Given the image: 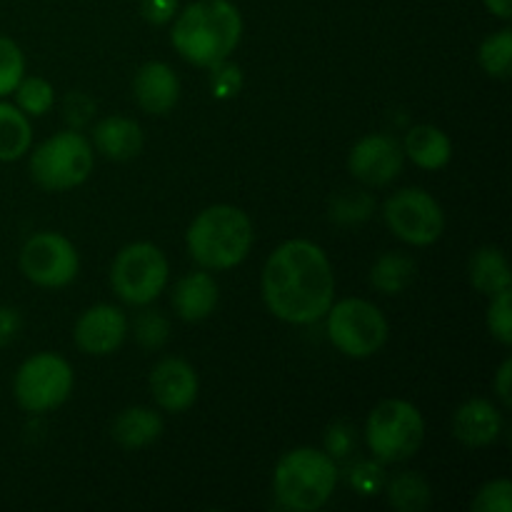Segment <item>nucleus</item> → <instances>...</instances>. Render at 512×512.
<instances>
[{
	"label": "nucleus",
	"mask_w": 512,
	"mask_h": 512,
	"mask_svg": "<svg viewBox=\"0 0 512 512\" xmlns=\"http://www.w3.org/2000/svg\"><path fill=\"white\" fill-rule=\"evenodd\" d=\"M333 295L335 278L328 255L310 240H288L265 263V305L285 323L308 325L325 318Z\"/></svg>",
	"instance_id": "nucleus-1"
},
{
	"label": "nucleus",
	"mask_w": 512,
	"mask_h": 512,
	"mask_svg": "<svg viewBox=\"0 0 512 512\" xmlns=\"http://www.w3.org/2000/svg\"><path fill=\"white\" fill-rule=\"evenodd\" d=\"M243 20L230 0H198L178 15L173 25V45L188 63L200 68L228 60L240 43Z\"/></svg>",
	"instance_id": "nucleus-2"
},
{
	"label": "nucleus",
	"mask_w": 512,
	"mask_h": 512,
	"mask_svg": "<svg viewBox=\"0 0 512 512\" xmlns=\"http://www.w3.org/2000/svg\"><path fill=\"white\" fill-rule=\"evenodd\" d=\"M253 245V223L233 205L203 210L188 228V250L208 270H228L243 263Z\"/></svg>",
	"instance_id": "nucleus-3"
},
{
	"label": "nucleus",
	"mask_w": 512,
	"mask_h": 512,
	"mask_svg": "<svg viewBox=\"0 0 512 512\" xmlns=\"http://www.w3.org/2000/svg\"><path fill=\"white\" fill-rule=\"evenodd\" d=\"M338 468L328 453L313 448L290 450L275 468V495L288 510H318L333 495Z\"/></svg>",
	"instance_id": "nucleus-4"
},
{
	"label": "nucleus",
	"mask_w": 512,
	"mask_h": 512,
	"mask_svg": "<svg viewBox=\"0 0 512 512\" xmlns=\"http://www.w3.org/2000/svg\"><path fill=\"white\" fill-rule=\"evenodd\" d=\"M425 438L420 410L405 400H385L370 413L365 440L380 463H403L413 458Z\"/></svg>",
	"instance_id": "nucleus-5"
},
{
	"label": "nucleus",
	"mask_w": 512,
	"mask_h": 512,
	"mask_svg": "<svg viewBox=\"0 0 512 512\" xmlns=\"http://www.w3.org/2000/svg\"><path fill=\"white\" fill-rule=\"evenodd\" d=\"M93 173V148L75 130L53 135L33 150L30 175L45 190H68Z\"/></svg>",
	"instance_id": "nucleus-6"
},
{
	"label": "nucleus",
	"mask_w": 512,
	"mask_h": 512,
	"mask_svg": "<svg viewBox=\"0 0 512 512\" xmlns=\"http://www.w3.org/2000/svg\"><path fill=\"white\" fill-rule=\"evenodd\" d=\"M328 338L348 358H370L388 340V320L373 303L360 298L330 305Z\"/></svg>",
	"instance_id": "nucleus-7"
},
{
	"label": "nucleus",
	"mask_w": 512,
	"mask_h": 512,
	"mask_svg": "<svg viewBox=\"0 0 512 512\" xmlns=\"http://www.w3.org/2000/svg\"><path fill=\"white\" fill-rule=\"evenodd\" d=\"M113 290L130 305H148L168 285V260L150 243L125 245L110 268Z\"/></svg>",
	"instance_id": "nucleus-8"
},
{
	"label": "nucleus",
	"mask_w": 512,
	"mask_h": 512,
	"mask_svg": "<svg viewBox=\"0 0 512 512\" xmlns=\"http://www.w3.org/2000/svg\"><path fill=\"white\" fill-rule=\"evenodd\" d=\"M73 390V368L55 353H38L15 373V398L28 413H45L68 400Z\"/></svg>",
	"instance_id": "nucleus-9"
},
{
	"label": "nucleus",
	"mask_w": 512,
	"mask_h": 512,
	"mask_svg": "<svg viewBox=\"0 0 512 512\" xmlns=\"http://www.w3.org/2000/svg\"><path fill=\"white\" fill-rule=\"evenodd\" d=\"M383 215L388 228L410 245H433L445 230L443 208L420 188L398 190L385 200Z\"/></svg>",
	"instance_id": "nucleus-10"
},
{
	"label": "nucleus",
	"mask_w": 512,
	"mask_h": 512,
	"mask_svg": "<svg viewBox=\"0 0 512 512\" xmlns=\"http://www.w3.org/2000/svg\"><path fill=\"white\" fill-rule=\"evenodd\" d=\"M78 250L58 233H38L20 250V270L25 278L43 288H63L78 275Z\"/></svg>",
	"instance_id": "nucleus-11"
},
{
	"label": "nucleus",
	"mask_w": 512,
	"mask_h": 512,
	"mask_svg": "<svg viewBox=\"0 0 512 512\" xmlns=\"http://www.w3.org/2000/svg\"><path fill=\"white\" fill-rule=\"evenodd\" d=\"M405 153L400 143L388 135H368L350 150L348 168L353 178L368 185H388L403 170Z\"/></svg>",
	"instance_id": "nucleus-12"
},
{
	"label": "nucleus",
	"mask_w": 512,
	"mask_h": 512,
	"mask_svg": "<svg viewBox=\"0 0 512 512\" xmlns=\"http://www.w3.org/2000/svg\"><path fill=\"white\" fill-rule=\"evenodd\" d=\"M128 333V318L113 305H95L75 323V343L88 355H110Z\"/></svg>",
	"instance_id": "nucleus-13"
},
{
	"label": "nucleus",
	"mask_w": 512,
	"mask_h": 512,
	"mask_svg": "<svg viewBox=\"0 0 512 512\" xmlns=\"http://www.w3.org/2000/svg\"><path fill=\"white\" fill-rule=\"evenodd\" d=\"M155 403L168 413H185L198 398V375L185 360L165 358L150 373Z\"/></svg>",
	"instance_id": "nucleus-14"
},
{
	"label": "nucleus",
	"mask_w": 512,
	"mask_h": 512,
	"mask_svg": "<svg viewBox=\"0 0 512 512\" xmlns=\"http://www.w3.org/2000/svg\"><path fill=\"white\" fill-rule=\"evenodd\" d=\"M133 93L140 108L150 115H165L175 108L180 98V80L165 63H145L135 73Z\"/></svg>",
	"instance_id": "nucleus-15"
},
{
	"label": "nucleus",
	"mask_w": 512,
	"mask_h": 512,
	"mask_svg": "<svg viewBox=\"0 0 512 512\" xmlns=\"http://www.w3.org/2000/svg\"><path fill=\"white\" fill-rule=\"evenodd\" d=\"M503 418L488 400H468L453 418V433L468 448H483L498 440Z\"/></svg>",
	"instance_id": "nucleus-16"
},
{
	"label": "nucleus",
	"mask_w": 512,
	"mask_h": 512,
	"mask_svg": "<svg viewBox=\"0 0 512 512\" xmlns=\"http://www.w3.org/2000/svg\"><path fill=\"white\" fill-rule=\"evenodd\" d=\"M218 305V283L208 273H190L173 290V308L188 323L205 320Z\"/></svg>",
	"instance_id": "nucleus-17"
},
{
	"label": "nucleus",
	"mask_w": 512,
	"mask_h": 512,
	"mask_svg": "<svg viewBox=\"0 0 512 512\" xmlns=\"http://www.w3.org/2000/svg\"><path fill=\"white\" fill-rule=\"evenodd\" d=\"M95 148L110 160H130L143 148V130L135 120L110 115L100 120L93 130Z\"/></svg>",
	"instance_id": "nucleus-18"
},
{
	"label": "nucleus",
	"mask_w": 512,
	"mask_h": 512,
	"mask_svg": "<svg viewBox=\"0 0 512 512\" xmlns=\"http://www.w3.org/2000/svg\"><path fill=\"white\" fill-rule=\"evenodd\" d=\"M403 153L413 160L418 168L425 170H440L448 165L450 155H453V145L450 138L435 125H418L405 135Z\"/></svg>",
	"instance_id": "nucleus-19"
},
{
	"label": "nucleus",
	"mask_w": 512,
	"mask_h": 512,
	"mask_svg": "<svg viewBox=\"0 0 512 512\" xmlns=\"http://www.w3.org/2000/svg\"><path fill=\"white\" fill-rule=\"evenodd\" d=\"M113 440L125 450H140L155 443L163 433V420L148 408H128L115 418Z\"/></svg>",
	"instance_id": "nucleus-20"
},
{
	"label": "nucleus",
	"mask_w": 512,
	"mask_h": 512,
	"mask_svg": "<svg viewBox=\"0 0 512 512\" xmlns=\"http://www.w3.org/2000/svg\"><path fill=\"white\" fill-rule=\"evenodd\" d=\"M33 143L28 115L10 103H0V163L20 160Z\"/></svg>",
	"instance_id": "nucleus-21"
},
{
	"label": "nucleus",
	"mask_w": 512,
	"mask_h": 512,
	"mask_svg": "<svg viewBox=\"0 0 512 512\" xmlns=\"http://www.w3.org/2000/svg\"><path fill=\"white\" fill-rule=\"evenodd\" d=\"M415 270H418V265L410 255L393 250V253H385L375 260L373 270H370V283L380 293L400 295L413 285Z\"/></svg>",
	"instance_id": "nucleus-22"
},
{
	"label": "nucleus",
	"mask_w": 512,
	"mask_h": 512,
	"mask_svg": "<svg viewBox=\"0 0 512 512\" xmlns=\"http://www.w3.org/2000/svg\"><path fill=\"white\" fill-rule=\"evenodd\" d=\"M470 280L485 295H498L510 290V268L498 248H480L470 260Z\"/></svg>",
	"instance_id": "nucleus-23"
},
{
	"label": "nucleus",
	"mask_w": 512,
	"mask_h": 512,
	"mask_svg": "<svg viewBox=\"0 0 512 512\" xmlns=\"http://www.w3.org/2000/svg\"><path fill=\"white\" fill-rule=\"evenodd\" d=\"M390 505H395L403 512H418L425 510L430 503V488L420 475L403 473L388 485Z\"/></svg>",
	"instance_id": "nucleus-24"
},
{
	"label": "nucleus",
	"mask_w": 512,
	"mask_h": 512,
	"mask_svg": "<svg viewBox=\"0 0 512 512\" xmlns=\"http://www.w3.org/2000/svg\"><path fill=\"white\" fill-rule=\"evenodd\" d=\"M480 65L493 78H508L512 65V30L503 28L483 40L480 45Z\"/></svg>",
	"instance_id": "nucleus-25"
},
{
	"label": "nucleus",
	"mask_w": 512,
	"mask_h": 512,
	"mask_svg": "<svg viewBox=\"0 0 512 512\" xmlns=\"http://www.w3.org/2000/svg\"><path fill=\"white\" fill-rule=\"evenodd\" d=\"M13 93L25 115H45L53 105V85L45 78H23Z\"/></svg>",
	"instance_id": "nucleus-26"
},
{
	"label": "nucleus",
	"mask_w": 512,
	"mask_h": 512,
	"mask_svg": "<svg viewBox=\"0 0 512 512\" xmlns=\"http://www.w3.org/2000/svg\"><path fill=\"white\" fill-rule=\"evenodd\" d=\"M25 73V58L18 43L0 35V98L13 93Z\"/></svg>",
	"instance_id": "nucleus-27"
},
{
	"label": "nucleus",
	"mask_w": 512,
	"mask_h": 512,
	"mask_svg": "<svg viewBox=\"0 0 512 512\" xmlns=\"http://www.w3.org/2000/svg\"><path fill=\"white\" fill-rule=\"evenodd\" d=\"M488 330L503 345L512 343V308H510V290L493 295V303L488 308Z\"/></svg>",
	"instance_id": "nucleus-28"
},
{
	"label": "nucleus",
	"mask_w": 512,
	"mask_h": 512,
	"mask_svg": "<svg viewBox=\"0 0 512 512\" xmlns=\"http://www.w3.org/2000/svg\"><path fill=\"white\" fill-rule=\"evenodd\" d=\"M475 512H512V483L510 480H493L485 485L473 500Z\"/></svg>",
	"instance_id": "nucleus-29"
},
{
	"label": "nucleus",
	"mask_w": 512,
	"mask_h": 512,
	"mask_svg": "<svg viewBox=\"0 0 512 512\" xmlns=\"http://www.w3.org/2000/svg\"><path fill=\"white\" fill-rule=\"evenodd\" d=\"M375 203L365 193H348L340 195L333 203V218L340 220V223H358V220H365L370 213H373Z\"/></svg>",
	"instance_id": "nucleus-30"
},
{
	"label": "nucleus",
	"mask_w": 512,
	"mask_h": 512,
	"mask_svg": "<svg viewBox=\"0 0 512 512\" xmlns=\"http://www.w3.org/2000/svg\"><path fill=\"white\" fill-rule=\"evenodd\" d=\"M135 335L143 348L155 350L168 340V320L160 313H143L135 323Z\"/></svg>",
	"instance_id": "nucleus-31"
},
{
	"label": "nucleus",
	"mask_w": 512,
	"mask_h": 512,
	"mask_svg": "<svg viewBox=\"0 0 512 512\" xmlns=\"http://www.w3.org/2000/svg\"><path fill=\"white\" fill-rule=\"evenodd\" d=\"M210 85H213V93L218 98H233L243 88V73H240V68L235 63H225L223 60V63L213 65V80H210Z\"/></svg>",
	"instance_id": "nucleus-32"
},
{
	"label": "nucleus",
	"mask_w": 512,
	"mask_h": 512,
	"mask_svg": "<svg viewBox=\"0 0 512 512\" xmlns=\"http://www.w3.org/2000/svg\"><path fill=\"white\" fill-rule=\"evenodd\" d=\"M350 483L360 495H378L383 488V468L373 463H358L350 470Z\"/></svg>",
	"instance_id": "nucleus-33"
},
{
	"label": "nucleus",
	"mask_w": 512,
	"mask_h": 512,
	"mask_svg": "<svg viewBox=\"0 0 512 512\" xmlns=\"http://www.w3.org/2000/svg\"><path fill=\"white\" fill-rule=\"evenodd\" d=\"M143 18L153 25L168 23L178 10V0H140Z\"/></svg>",
	"instance_id": "nucleus-34"
},
{
	"label": "nucleus",
	"mask_w": 512,
	"mask_h": 512,
	"mask_svg": "<svg viewBox=\"0 0 512 512\" xmlns=\"http://www.w3.org/2000/svg\"><path fill=\"white\" fill-rule=\"evenodd\" d=\"M23 320H20L18 310L0 305V348H8L15 338H18Z\"/></svg>",
	"instance_id": "nucleus-35"
},
{
	"label": "nucleus",
	"mask_w": 512,
	"mask_h": 512,
	"mask_svg": "<svg viewBox=\"0 0 512 512\" xmlns=\"http://www.w3.org/2000/svg\"><path fill=\"white\" fill-rule=\"evenodd\" d=\"M95 110V103L90 98H85L83 93H73L65 100V118L73 125H83L90 118V113Z\"/></svg>",
	"instance_id": "nucleus-36"
},
{
	"label": "nucleus",
	"mask_w": 512,
	"mask_h": 512,
	"mask_svg": "<svg viewBox=\"0 0 512 512\" xmlns=\"http://www.w3.org/2000/svg\"><path fill=\"white\" fill-rule=\"evenodd\" d=\"M350 445H353V435H350V430L345 428V425H333V428L328 430V438H325V453L330 455V458H343V455H348Z\"/></svg>",
	"instance_id": "nucleus-37"
},
{
	"label": "nucleus",
	"mask_w": 512,
	"mask_h": 512,
	"mask_svg": "<svg viewBox=\"0 0 512 512\" xmlns=\"http://www.w3.org/2000/svg\"><path fill=\"white\" fill-rule=\"evenodd\" d=\"M510 378H512V360L508 358L498 370V378H495V390H498L500 400L505 403V408H510L512 398H510Z\"/></svg>",
	"instance_id": "nucleus-38"
},
{
	"label": "nucleus",
	"mask_w": 512,
	"mask_h": 512,
	"mask_svg": "<svg viewBox=\"0 0 512 512\" xmlns=\"http://www.w3.org/2000/svg\"><path fill=\"white\" fill-rule=\"evenodd\" d=\"M485 5H488L490 13H495L498 18L508 20L512 15V0H483Z\"/></svg>",
	"instance_id": "nucleus-39"
}]
</instances>
